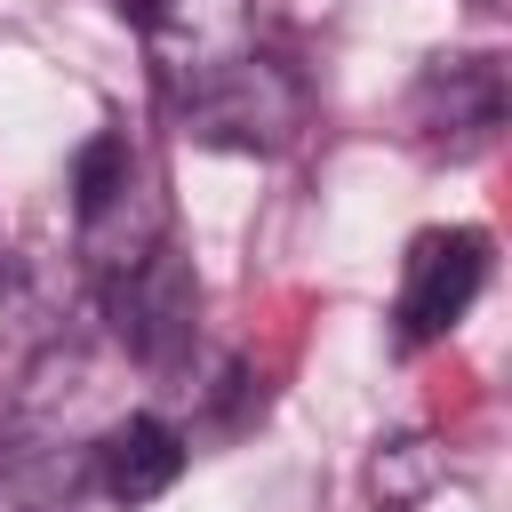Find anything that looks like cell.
<instances>
[{
    "mask_svg": "<svg viewBox=\"0 0 512 512\" xmlns=\"http://www.w3.org/2000/svg\"><path fill=\"white\" fill-rule=\"evenodd\" d=\"M72 232H80V256L96 264V280L168 240L160 176L128 144V128H104V136L80 144V160H72Z\"/></svg>",
    "mask_w": 512,
    "mask_h": 512,
    "instance_id": "1",
    "label": "cell"
},
{
    "mask_svg": "<svg viewBox=\"0 0 512 512\" xmlns=\"http://www.w3.org/2000/svg\"><path fill=\"white\" fill-rule=\"evenodd\" d=\"M184 120V136L216 144V152H280L304 128V80L272 56V48H240L224 72H208L192 96L168 104Z\"/></svg>",
    "mask_w": 512,
    "mask_h": 512,
    "instance_id": "2",
    "label": "cell"
},
{
    "mask_svg": "<svg viewBox=\"0 0 512 512\" xmlns=\"http://www.w3.org/2000/svg\"><path fill=\"white\" fill-rule=\"evenodd\" d=\"M104 320H112V336L136 368H160V376L184 368L192 344H200V272H192V256H176L160 240L136 264L104 272Z\"/></svg>",
    "mask_w": 512,
    "mask_h": 512,
    "instance_id": "3",
    "label": "cell"
},
{
    "mask_svg": "<svg viewBox=\"0 0 512 512\" xmlns=\"http://www.w3.org/2000/svg\"><path fill=\"white\" fill-rule=\"evenodd\" d=\"M480 288H488V232H472V224L416 232L408 256H400V304H392L400 344H440L472 312Z\"/></svg>",
    "mask_w": 512,
    "mask_h": 512,
    "instance_id": "4",
    "label": "cell"
},
{
    "mask_svg": "<svg viewBox=\"0 0 512 512\" xmlns=\"http://www.w3.org/2000/svg\"><path fill=\"white\" fill-rule=\"evenodd\" d=\"M416 128L464 144H488L504 128V64L496 56H432L416 80Z\"/></svg>",
    "mask_w": 512,
    "mask_h": 512,
    "instance_id": "5",
    "label": "cell"
},
{
    "mask_svg": "<svg viewBox=\"0 0 512 512\" xmlns=\"http://www.w3.org/2000/svg\"><path fill=\"white\" fill-rule=\"evenodd\" d=\"M88 464H96V488L112 504H152L184 480V432L168 416H120L88 440Z\"/></svg>",
    "mask_w": 512,
    "mask_h": 512,
    "instance_id": "6",
    "label": "cell"
},
{
    "mask_svg": "<svg viewBox=\"0 0 512 512\" xmlns=\"http://www.w3.org/2000/svg\"><path fill=\"white\" fill-rule=\"evenodd\" d=\"M440 480H448V456H440L432 432H392V440H376V456H368V504H376V512H416Z\"/></svg>",
    "mask_w": 512,
    "mask_h": 512,
    "instance_id": "7",
    "label": "cell"
},
{
    "mask_svg": "<svg viewBox=\"0 0 512 512\" xmlns=\"http://www.w3.org/2000/svg\"><path fill=\"white\" fill-rule=\"evenodd\" d=\"M0 272H8V248H0Z\"/></svg>",
    "mask_w": 512,
    "mask_h": 512,
    "instance_id": "8",
    "label": "cell"
}]
</instances>
